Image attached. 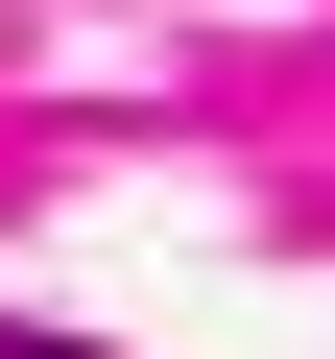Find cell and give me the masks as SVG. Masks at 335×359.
Returning a JSON list of instances; mask_svg holds the SVG:
<instances>
[{"mask_svg":"<svg viewBox=\"0 0 335 359\" xmlns=\"http://www.w3.org/2000/svg\"><path fill=\"white\" fill-rule=\"evenodd\" d=\"M0 359H96V335H25V311H0Z\"/></svg>","mask_w":335,"mask_h":359,"instance_id":"obj_1","label":"cell"}]
</instances>
